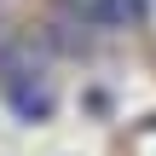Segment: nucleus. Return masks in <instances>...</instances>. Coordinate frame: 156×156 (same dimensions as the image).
<instances>
[{"mask_svg":"<svg viewBox=\"0 0 156 156\" xmlns=\"http://www.w3.org/2000/svg\"><path fill=\"white\" fill-rule=\"evenodd\" d=\"M6 93H12V110H17L23 122H41V116H52V104H58L52 87H46V75H23V81H12Z\"/></svg>","mask_w":156,"mask_h":156,"instance_id":"nucleus-1","label":"nucleus"}]
</instances>
